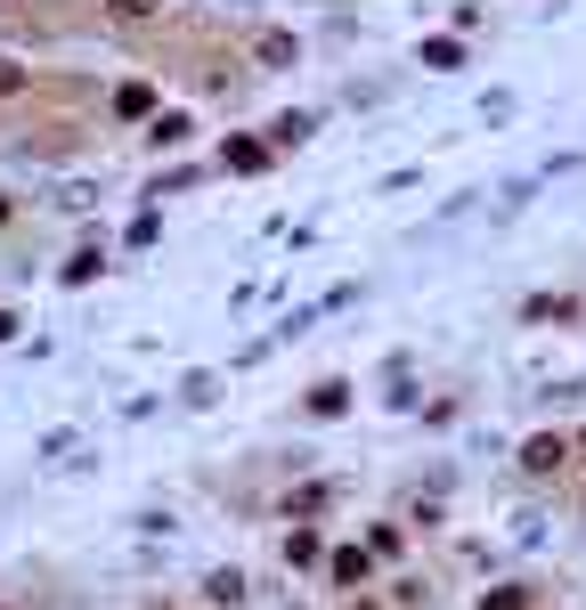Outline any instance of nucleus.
<instances>
[{
    "label": "nucleus",
    "instance_id": "1",
    "mask_svg": "<svg viewBox=\"0 0 586 610\" xmlns=\"http://www.w3.org/2000/svg\"><path fill=\"white\" fill-rule=\"evenodd\" d=\"M220 163H228V172H269V139H228Z\"/></svg>",
    "mask_w": 586,
    "mask_h": 610
},
{
    "label": "nucleus",
    "instance_id": "2",
    "mask_svg": "<svg viewBox=\"0 0 586 610\" xmlns=\"http://www.w3.org/2000/svg\"><path fill=\"white\" fill-rule=\"evenodd\" d=\"M415 57H424V66H432V74H456V66H465V41H448V33H432V41H424V50H415Z\"/></svg>",
    "mask_w": 586,
    "mask_h": 610
},
{
    "label": "nucleus",
    "instance_id": "3",
    "mask_svg": "<svg viewBox=\"0 0 586 610\" xmlns=\"http://www.w3.org/2000/svg\"><path fill=\"white\" fill-rule=\"evenodd\" d=\"M562 456H571V448H562V439H554V432H538V439H530V448H521V465H530V472H554V465H562Z\"/></svg>",
    "mask_w": 586,
    "mask_h": 610
},
{
    "label": "nucleus",
    "instance_id": "4",
    "mask_svg": "<svg viewBox=\"0 0 586 610\" xmlns=\"http://www.w3.org/2000/svg\"><path fill=\"white\" fill-rule=\"evenodd\" d=\"M115 115H122V122L155 115V90H146V81H122V90H115Z\"/></svg>",
    "mask_w": 586,
    "mask_h": 610
},
{
    "label": "nucleus",
    "instance_id": "5",
    "mask_svg": "<svg viewBox=\"0 0 586 610\" xmlns=\"http://www.w3.org/2000/svg\"><path fill=\"white\" fill-rule=\"evenodd\" d=\"M318 554H326V537H318V530H293V537H285V562H293V570H310Z\"/></svg>",
    "mask_w": 586,
    "mask_h": 610
},
{
    "label": "nucleus",
    "instance_id": "6",
    "mask_svg": "<svg viewBox=\"0 0 586 610\" xmlns=\"http://www.w3.org/2000/svg\"><path fill=\"white\" fill-rule=\"evenodd\" d=\"M367 562H375L367 545H343V554H334V586H359V578H367Z\"/></svg>",
    "mask_w": 586,
    "mask_h": 610
},
{
    "label": "nucleus",
    "instance_id": "7",
    "mask_svg": "<svg viewBox=\"0 0 586 610\" xmlns=\"http://www.w3.org/2000/svg\"><path fill=\"white\" fill-rule=\"evenodd\" d=\"M187 131H196L187 115H155V122H146V146H180Z\"/></svg>",
    "mask_w": 586,
    "mask_h": 610
},
{
    "label": "nucleus",
    "instance_id": "8",
    "mask_svg": "<svg viewBox=\"0 0 586 610\" xmlns=\"http://www.w3.org/2000/svg\"><path fill=\"white\" fill-rule=\"evenodd\" d=\"M204 595H213L220 610H237V602H245V578H237V570H213V578H204Z\"/></svg>",
    "mask_w": 586,
    "mask_h": 610
},
{
    "label": "nucleus",
    "instance_id": "9",
    "mask_svg": "<svg viewBox=\"0 0 586 610\" xmlns=\"http://www.w3.org/2000/svg\"><path fill=\"white\" fill-rule=\"evenodd\" d=\"M261 66H269V74L293 66V33H261Z\"/></svg>",
    "mask_w": 586,
    "mask_h": 610
},
{
    "label": "nucleus",
    "instance_id": "10",
    "mask_svg": "<svg viewBox=\"0 0 586 610\" xmlns=\"http://www.w3.org/2000/svg\"><path fill=\"white\" fill-rule=\"evenodd\" d=\"M480 610H530V586H489V595H480Z\"/></svg>",
    "mask_w": 586,
    "mask_h": 610
},
{
    "label": "nucleus",
    "instance_id": "11",
    "mask_svg": "<svg viewBox=\"0 0 586 610\" xmlns=\"http://www.w3.org/2000/svg\"><path fill=\"white\" fill-rule=\"evenodd\" d=\"M343 407H350L343 383H318V391H310V415H343Z\"/></svg>",
    "mask_w": 586,
    "mask_h": 610
},
{
    "label": "nucleus",
    "instance_id": "12",
    "mask_svg": "<svg viewBox=\"0 0 586 610\" xmlns=\"http://www.w3.org/2000/svg\"><path fill=\"white\" fill-rule=\"evenodd\" d=\"M98 269H107V252H74V261H66V285H90Z\"/></svg>",
    "mask_w": 586,
    "mask_h": 610
},
{
    "label": "nucleus",
    "instance_id": "13",
    "mask_svg": "<svg viewBox=\"0 0 586 610\" xmlns=\"http://www.w3.org/2000/svg\"><path fill=\"white\" fill-rule=\"evenodd\" d=\"M367 554L391 562V554H400V530H391V521H375V530H367Z\"/></svg>",
    "mask_w": 586,
    "mask_h": 610
},
{
    "label": "nucleus",
    "instance_id": "14",
    "mask_svg": "<svg viewBox=\"0 0 586 610\" xmlns=\"http://www.w3.org/2000/svg\"><path fill=\"white\" fill-rule=\"evenodd\" d=\"M107 9H115V17H146L155 0H107Z\"/></svg>",
    "mask_w": 586,
    "mask_h": 610
},
{
    "label": "nucleus",
    "instance_id": "15",
    "mask_svg": "<svg viewBox=\"0 0 586 610\" xmlns=\"http://www.w3.org/2000/svg\"><path fill=\"white\" fill-rule=\"evenodd\" d=\"M9 334H17V318H9V309H0V342H9Z\"/></svg>",
    "mask_w": 586,
    "mask_h": 610
},
{
    "label": "nucleus",
    "instance_id": "16",
    "mask_svg": "<svg viewBox=\"0 0 586 610\" xmlns=\"http://www.w3.org/2000/svg\"><path fill=\"white\" fill-rule=\"evenodd\" d=\"M0 220H9V196H0Z\"/></svg>",
    "mask_w": 586,
    "mask_h": 610
},
{
    "label": "nucleus",
    "instance_id": "17",
    "mask_svg": "<svg viewBox=\"0 0 586 610\" xmlns=\"http://www.w3.org/2000/svg\"><path fill=\"white\" fill-rule=\"evenodd\" d=\"M155 610H163V602H155Z\"/></svg>",
    "mask_w": 586,
    "mask_h": 610
}]
</instances>
